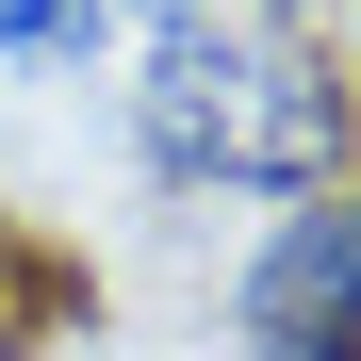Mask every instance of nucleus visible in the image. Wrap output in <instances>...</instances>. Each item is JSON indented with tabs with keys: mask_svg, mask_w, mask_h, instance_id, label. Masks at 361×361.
<instances>
[{
	"mask_svg": "<svg viewBox=\"0 0 361 361\" xmlns=\"http://www.w3.org/2000/svg\"><path fill=\"white\" fill-rule=\"evenodd\" d=\"M132 132L180 197H312L329 148H345V99L312 49H263V33H214L197 0H164L148 33V82H132Z\"/></svg>",
	"mask_w": 361,
	"mask_h": 361,
	"instance_id": "nucleus-1",
	"label": "nucleus"
},
{
	"mask_svg": "<svg viewBox=\"0 0 361 361\" xmlns=\"http://www.w3.org/2000/svg\"><path fill=\"white\" fill-rule=\"evenodd\" d=\"M247 329L279 361H361V214H295L263 279H247Z\"/></svg>",
	"mask_w": 361,
	"mask_h": 361,
	"instance_id": "nucleus-2",
	"label": "nucleus"
},
{
	"mask_svg": "<svg viewBox=\"0 0 361 361\" xmlns=\"http://www.w3.org/2000/svg\"><path fill=\"white\" fill-rule=\"evenodd\" d=\"M99 17H115V0H0V49H17V66H82Z\"/></svg>",
	"mask_w": 361,
	"mask_h": 361,
	"instance_id": "nucleus-3",
	"label": "nucleus"
}]
</instances>
